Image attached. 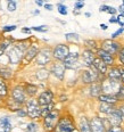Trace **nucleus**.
I'll use <instances>...</instances> for the list:
<instances>
[{
    "instance_id": "nucleus-1",
    "label": "nucleus",
    "mask_w": 124,
    "mask_h": 132,
    "mask_svg": "<svg viewBox=\"0 0 124 132\" xmlns=\"http://www.w3.org/2000/svg\"><path fill=\"white\" fill-rule=\"evenodd\" d=\"M75 126H74V122L71 117H62L57 125L55 126L54 132H73Z\"/></svg>"
},
{
    "instance_id": "nucleus-2",
    "label": "nucleus",
    "mask_w": 124,
    "mask_h": 132,
    "mask_svg": "<svg viewBox=\"0 0 124 132\" xmlns=\"http://www.w3.org/2000/svg\"><path fill=\"white\" fill-rule=\"evenodd\" d=\"M26 114L29 115L31 119H37L41 115V108L39 103L35 100H30L26 104Z\"/></svg>"
},
{
    "instance_id": "nucleus-3",
    "label": "nucleus",
    "mask_w": 124,
    "mask_h": 132,
    "mask_svg": "<svg viewBox=\"0 0 124 132\" xmlns=\"http://www.w3.org/2000/svg\"><path fill=\"white\" fill-rule=\"evenodd\" d=\"M57 123H58V112L57 111H52L48 116L45 117V121H43V125H45L46 130H52V129H55Z\"/></svg>"
},
{
    "instance_id": "nucleus-4",
    "label": "nucleus",
    "mask_w": 124,
    "mask_h": 132,
    "mask_svg": "<svg viewBox=\"0 0 124 132\" xmlns=\"http://www.w3.org/2000/svg\"><path fill=\"white\" fill-rule=\"evenodd\" d=\"M101 49L111 55H115L120 53V43L115 42L113 40H105L101 45Z\"/></svg>"
},
{
    "instance_id": "nucleus-5",
    "label": "nucleus",
    "mask_w": 124,
    "mask_h": 132,
    "mask_svg": "<svg viewBox=\"0 0 124 132\" xmlns=\"http://www.w3.org/2000/svg\"><path fill=\"white\" fill-rule=\"evenodd\" d=\"M68 54H70L68 47L65 46V45H58L54 49V53H52L55 58L58 59V60H63V62H64V59L68 56Z\"/></svg>"
},
{
    "instance_id": "nucleus-6",
    "label": "nucleus",
    "mask_w": 124,
    "mask_h": 132,
    "mask_svg": "<svg viewBox=\"0 0 124 132\" xmlns=\"http://www.w3.org/2000/svg\"><path fill=\"white\" fill-rule=\"evenodd\" d=\"M120 84L118 82L112 81V80H107V81H104L103 83V91H106L107 95H113L112 92H115V95L117 93L118 89H120Z\"/></svg>"
},
{
    "instance_id": "nucleus-7",
    "label": "nucleus",
    "mask_w": 124,
    "mask_h": 132,
    "mask_svg": "<svg viewBox=\"0 0 124 132\" xmlns=\"http://www.w3.org/2000/svg\"><path fill=\"white\" fill-rule=\"evenodd\" d=\"M123 120V115L120 109H114L108 117V122L111 123L112 126H120Z\"/></svg>"
},
{
    "instance_id": "nucleus-8",
    "label": "nucleus",
    "mask_w": 124,
    "mask_h": 132,
    "mask_svg": "<svg viewBox=\"0 0 124 132\" xmlns=\"http://www.w3.org/2000/svg\"><path fill=\"white\" fill-rule=\"evenodd\" d=\"M50 55L51 53L49 49H42V50H40L37 56V64H39L41 66L48 64L50 62Z\"/></svg>"
},
{
    "instance_id": "nucleus-9",
    "label": "nucleus",
    "mask_w": 124,
    "mask_h": 132,
    "mask_svg": "<svg viewBox=\"0 0 124 132\" xmlns=\"http://www.w3.org/2000/svg\"><path fill=\"white\" fill-rule=\"evenodd\" d=\"M91 132H105V124L104 120L100 117H93L90 122Z\"/></svg>"
},
{
    "instance_id": "nucleus-10",
    "label": "nucleus",
    "mask_w": 124,
    "mask_h": 132,
    "mask_svg": "<svg viewBox=\"0 0 124 132\" xmlns=\"http://www.w3.org/2000/svg\"><path fill=\"white\" fill-rule=\"evenodd\" d=\"M52 92L50 90H47V91H43L38 98V103H39L40 106H47V105H50L51 101H52Z\"/></svg>"
},
{
    "instance_id": "nucleus-11",
    "label": "nucleus",
    "mask_w": 124,
    "mask_h": 132,
    "mask_svg": "<svg viewBox=\"0 0 124 132\" xmlns=\"http://www.w3.org/2000/svg\"><path fill=\"white\" fill-rule=\"evenodd\" d=\"M8 57L10 59V63L13 64H17L22 58V50L20 49V47H14L9 51H8Z\"/></svg>"
},
{
    "instance_id": "nucleus-12",
    "label": "nucleus",
    "mask_w": 124,
    "mask_h": 132,
    "mask_svg": "<svg viewBox=\"0 0 124 132\" xmlns=\"http://www.w3.org/2000/svg\"><path fill=\"white\" fill-rule=\"evenodd\" d=\"M79 59V54L78 53H70L68 56L64 59V65L66 68H74L76 66V63H78Z\"/></svg>"
},
{
    "instance_id": "nucleus-13",
    "label": "nucleus",
    "mask_w": 124,
    "mask_h": 132,
    "mask_svg": "<svg viewBox=\"0 0 124 132\" xmlns=\"http://www.w3.org/2000/svg\"><path fill=\"white\" fill-rule=\"evenodd\" d=\"M65 65L64 63H57V64H54L51 68V72L56 78H58L59 80H63L64 78V73H65Z\"/></svg>"
},
{
    "instance_id": "nucleus-14",
    "label": "nucleus",
    "mask_w": 124,
    "mask_h": 132,
    "mask_svg": "<svg viewBox=\"0 0 124 132\" xmlns=\"http://www.w3.org/2000/svg\"><path fill=\"white\" fill-rule=\"evenodd\" d=\"M97 55L106 65H113L114 64V57H113V55L107 53V51L103 50V49H99V50L97 51Z\"/></svg>"
},
{
    "instance_id": "nucleus-15",
    "label": "nucleus",
    "mask_w": 124,
    "mask_h": 132,
    "mask_svg": "<svg viewBox=\"0 0 124 132\" xmlns=\"http://www.w3.org/2000/svg\"><path fill=\"white\" fill-rule=\"evenodd\" d=\"M13 98L17 104H23L25 101V95H24V91L22 90V88L16 87L13 90Z\"/></svg>"
},
{
    "instance_id": "nucleus-16",
    "label": "nucleus",
    "mask_w": 124,
    "mask_h": 132,
    "mask_svg": "<svg viewBox=\"0 0 124 132\" xmlns=\"http://www.w3.org/2000/svg\"><path fill=\"white\" fill-rule=\"evenodd\" d=\"M38 54H39V51H38V48L35 46H31L29 49H27V51L24 55V59L23 62L24 63H29L31 62V60L34 58V57L38 56Z\"/></svg>"
},
{
    "instance_id": "nucleus-17",
    "label": "nucleus",
    "mask_w": 124,
    "mask_h": 132,
    "mask_svg": "<svg viewBox=\"0 0 124 132\" xmlns=\"http://www.w3.org/2000/svg\"><path fill=\"white\" fill-rule=\"evenodd\" d=\"M92 66H93V68H95L96 71H98L100 74H106L107 73V65L105 64V63L100 58H99V57L95 59Z\"/></svg>"
},
{
    "instance_id": "nucleus-18",
    "label": "nucleus",
    "mask_w": 124,
    "mask_h": 132,
    "mask_svg": "<svg viewBox=\"0 0 124 132\" xmlns=\"http://www.w3.org/2000/svg\"><path fill=\"white\" fill-rule=\"evenodd\" d=\"M95 59H96V57H95V54L92 53V50L87 49V50L83 51V60L87 66H92Z\"/></svg>"
},
{
    "instance_id": "nucleus-19",
    "label": "nucleus",
    "mask_w": 124,
    "mask_h": 132,
    "mask_svg": "<svg viewBox=\"0 0 124 132\" xmlns=\"http://www.w3.org/2000/svg\"><path fill=\"white\" fill-rule=\"evenodd\" d=\"M82 80H83L84 83H92V82H96L97 75L91 71H84L82 74Z\"/></svg>"
},
{
    "instance_id": "nucleus-20",
    "label": "nucleus",
    "mask_w": 124,
    "mask_h": 132,
    "mask_svg": "<svg viewBox=\"0 0 124 132\" xmlns=\"http://www.w3.org/2000/svg\"><path fill=\"white\" fill-rule=\"evenodd\" d=\"M108 79L115 82L121 81V68H118V67L111 68V71L108 72Z\"/></svg>"
},
{
    "instance_id": "nucleus-21",
    "label": "nucleus",
    "mask_w": 124,
    "mask_h": 132,
    "mask_svg": "<svg viewBox=\"0 0 124 132\" xmlns=\"http://www.w3.org/2000/svg\"><path fill=\"white\" fill-rule=\"evenodd\" d=\"M98 98H99V100H100L101 103L112 104V105H114L116 101H118L115 95H107V93H104V95H100V96H99Z\"/></svg>"
},
{
    "instance_id": "nucleus-22",
    "label": "nucleus",
    "mask_w": 124,
    "mask_h": 132,
    "mask_svg": "<svg viewBox=\"0 0 124 132\" xmlns=\"http://www.w3.org/2000/svg\"><path fill=\"white\" fill-rule=\"evenodd\" d=\"M80 131L81 132H91V128H90V123L87 120V117H81L80 119Z\"/></svg>"
},
{
    "instance_id": "nucleus-23",
    "label": "nucleus",
    "mask_w": 124,
    "mask_h": 132,
    "mask_svg": "<svg viewBox=\"0 0 124 132\" xmlns=\"http://www.w3.org/2000/svg\"><path fill=\"white\" fill-rule=\"evenodd\" d=\"M90 93L93 97H99L101 95V91H103V84L100 83H92L91 89H90Z\"/></svg>"
},
{
    "instance_id": "nucleus-24",
    "label": "nucleus",
    "mask_w": 124,
    "mask_h": 132,
    "mask_svg": "<svg viewBox=\"0 0 124 132\" xmlns=\"http://www.w3.org/2000/svg\"><path fill=\"white\" fill-rule=\"evenodd\" d=\"M114 106L112 105V104H107V103H100V105H99V111L101 113H105V114H111V113L114 111Z\"/></svg>"
},
{
    "instance_id": "nucleus-25",
    "label": "nucleus",
    "mask_w": 124,
    "mask_h": 132,
    "mask_svg": "<svg viewBox=\"0 0 124 132\" xmlns=\"http://www.w3.org/2000/svg\"><path fill=\"white\" fill-rule=\"evenodd\" d=\"M0 124H1L2 128H4V132H9L12 130V124H10L8 117H4V119L0 120Z\"/></svg>"
},
{
    "instance_id": "nucleus-26",
    "label": "nucleus",
    "mask_w": 124,
    "mask_h": 132,
    "mask_svg": "<svg viewBox=\"0 0 124 132\" xmlns=\"http://www.w3.org/2000/svg\"><path fill=\"white\" fill-rule=\"evenodd\" d=\"M52 105L50 104V105H47V106H42V108H41V115H42L43 117L48 116L49 114L52 112Z\"/></svg>"
},
{
    "instance_id": "nucleus-27",
    "label": "nucleus",
    "mask_w": 124,
    "mask_h": 132,
    "mask_svg": "<svg viewBox=\"0 0 124 132\" xmlns=\"http://www.w3.org/2000/svg\"><path fill=\"white\" fill-rule=\"evenodd\" d=\"M7 95V87H6V83H5L4 79L0 78V96L1 97H5Z\"/></svg>"
},
{
    "instance_id": "nucleus-28",
    "label": "nucleus",
    "mask_w": 124,
    "mask_h": 132,
    "mask_svg": "<svg viewBox=\"0 0 124 132\" xmlns=\"http://www.w3.org/2000/svg\"><path fill=\"white\" fill-rule=\"evenodd\" d=\"M37 87L35 86H32V84H27L26 86V92H27V95H30V96H34L35 93H37Z\"/></svg>"
},
{
    "instance_id": "nucleus-29",
    "label": "nucleus",
    "mask_w": 124,
    "mask_h": 132,
    "mask_svg": "<svg viewBox=\"0 0 124 132\" xmlns=\"http://www.w3.org/2000/svg\"><path fill=\"white\" fill-rule=\"evenodd\" d=\"M115 96H116L117 100H124V86L120 87V89H118V91Z\"/></svg>"
},
{
    "instance_id": "nucleus-30",
    "label": "nucleus",
    "mask_w": 124,
    "mask_h": 132,
    "mask_svg": "<svg viewBox=\"0 0 124 132\" xmlns=\"http://www.w3.org/2000/svg\"><path fill=\"white\" fill-rule=\"evenodd\" d=\"M57 7H58L59 14H62V15H67V7L66 6H64L63 4H58L57 5Z\"/></svg>"
},
{
    "instance_id": "nucleus-31",
    "label": "nucleus",
    "mask_w": 124,
    "mask_h": 132,
    "mask_svg": "<svg viewBox=\"0 0 124 132\" xmlns=\"http://www.w3.org/2000/svg\"><path fill=\"white\" fill-rule=\"evenodd\" d=\"M38 130V125L35 123H30L26 128V132H37Z\"/></svg>"
},
{
    "instance_id": "nucleus-32",
    "label": "nucleus",
    "mask_w": 124,
    "mask_h": 132,
    "mask_svg": "<svg viewBox=\"0 0 124 132\" xmlns=\"http://www.w3.org/2000/svg\"><path fill=\"white\" fill-rule=\"evenodd\" d=\"M65 37L67 40H79V34H76V33H67V34H65Z\"/></svg>"
},
{
    "instance_id": "nucleus-33",
    "label": "nucleus",
    "mask_w": 124,
    "mask_h": 132,
    "mask_svg": "<svg viewBox=\"0 0 124 132\" xmlns=\"http://www.w3.org/2000/svg\"><path fill=\"white\" fill-rule=\"evenodd\" d=\"M8 45H9V41H4L2 43H0V56L4 54V51L7 49Z\"/></svg>"
},
{
    "instance_id": "nucleus-34",
    "label": "nucleus",
    "mask_w": 124,
    "mask_h": 132,
    "mask_svg": "<svg viewBox=\"0 0 124 132\" xmlns=\"http://www.w3.org/2000/svg\"><path fill=\"white\" fill-rule=\"evenodd\" d=\"M32 30H34V31H39V32H46V31H48V26H46V25L34 26V27H32Z\"/></svg>"
},
{
    "instance_id": "nucleus-35",
    "label": "nucleus",
    "mask_w": 124,
    "mask_h": 132,
    "mask_svg": "<svg viewBox=\"0 0 124 132\" xmlns=\"http://www.w3.org/2000/svg\"><path fill=\"white\" fill-rule=\"evenodd\" d=\"M8 10H9V12H15L16 10V2L15 1H8Z\"/></svg>"
},
{
    "instance_id": "nucleus-36",
    "label": "nucleus",
    "mask_w": 124,
    "mask_h": 132,
    "mask_svg": "<svg viewBox=\"0 0 124 132\" xmlns=\"http://www.w3.org/2000/svg\"><path fill=\"white\" fill-rule=\"evenodd\" d=\"M107 132H123V131L120 126H112V128H109L107 130Z\"/></svg>"
},
{
    "instance_id": "nucleus-37",
    "label": "nucleus",
    "mask_w": 124,
    "mask_h": 132,
    "mask_svg": "<svg viewBox=\"0 0 124 132\" xmlns=\"http://www.w3.org/2000/svg\"><path fill=\"white\" fill-rule=\"evenodd\" d=\"M117 23L120 24L121 26H124V15L121 14V15L117 16Z\"/></svg>"
},
{
    "instance_id": "nucleus-38",
    "label": "nucleus",
    "mask_w": 124,
    "mask_h": 132,
    "mask_svg": "<svg viewBox=\"0 0 124 132\" xmlns=\"http://www.w3.org/2000/svg\"><path fill=\"white\" fill-rule=\"evenodd\" d=\"M118 58H120V60L124 64V47L120 50V53H118Z\"/></svg>"
},
{
    "instance_id": "nucleus-39",
    "label": "nucleus",
    "mask_w": 124,
    "mask_h": 132,
    "mask_svg": "<svg viewBox=\"0 0 124 132\" xmlns=\"http://www.w3.org/2000/svg\"><path fill=\"white\" fill-rule=\"evenodd\" d=\"M123 32H124V27H122V29H120V30H117L116 32H115V33H113V34H112V39H114V38H116L117 35H120L121 33H123Z\"/></svg>"
},
{
    "instance_id": "nucleus-40",
    "label": "nucleus",
    "mask_w": 124,
    "mask_h": 132,
    "mask_svg": "<svg viewBox=\"0 0 124 132\" xmlns=\"http://www.w3.org/2000/svg\"><path fill=\"white\" fill-rule=\"evenodd\" d=\"M16 29L15 25H10V26H5L4 27V32H9V31H14Z\"/></svg>"
},
{
    "instance_id": "nucleus-41",
    "label": "nucleus",
    "mask_w": 124,
    "mask_h": 132,
    "mask_svg": "<svg viewBox=\"0 0 124 132\" xmlns=\"http://www.w3.org/2000/svg\"><path fill=\"white\" fill-rule=\"evenodd\" d=\"M1 71H4V72H6V73H2V75H4V76H7V78H9V76L12 75V72H10L9 70H1Z\"/></svg>"
},
{
    "instance_id": "nucleus-42",
    "label": "nucleus",
    "mask_w": 124,
    "mask_h": 132,
    "mask_svg": "<svg viewBox=\"0 0 124 132\" xmlns=\"http://www.w3.org/2000/svg\"><path fill=\"white\" fill-rule=\"evenodd\" d=\"M74 6H75V9H80V8H82L84 6V4H83V2H75V5H74Z\"/></svg>"
},
{
    "instance_id": "nucleus-43",
    "label": "nucleus",
    "mask_w": 124,
    "mask_h": 132,
    "mask_svg": "<svg viewBox=\"0 0 124 132\" xmlns=\"http://www.w3.org/2000/svg\"><path fill=\"white\" fill-rule=\"evenodd\" d=\"M107 13L112 14V15H114L115 13H116V9H115L114 7H108V10H107Z\"/></svg>"
},
{
    "instance_id": "nucleus-44",
    "label": "nucleus",
    "mask_w": 124,
    "mask_h": 132,
    "mask_svg": "<svg viewBox=\"0 0 124 132\" xmlns=\"http://www.w3.org/2000/svg\"><path fill=\"white\" fill-rule=\"evenodd\" d=\"M108 7L109 6H105V5H104V6L100 7V9H99V10H100V12H107V10H108Z\"/></svg>"
},
{
    "instance_id": "nucleus-45",
    "label": "nucleus",
    "mask_w": 124,
    "mask_h": 132,
    "mask_svg": "<svg viewBox=\"0 0 124 132\" xmlns=\"http://www.w3.org/2000/svg\"><path fill=\"white\" fill-rule=\"evenodd\" d=\"M17 114H18V115H20V116H22V117H24V116H25V115H26V113H25V112H24V111H22V109H20V111H18V112H17Z\"/></svg>"
},
{
    "instance_id": "nucleus-46",
    "label": "nucleus",
    "mask_w": 124,
    "mask_h": 132,
    "mask_svg": "<svg viewBox=\"0 0 124 132\" xmlns=\"http://www.w3.org/2000/svg\"><path fill=\"white\" fill-rule=\"evenodd\" d=\"M121 80L124 83V68H121Z\"/></svg>"
},
{
    "instance_id": "nucleus-47",
    "label": "nucleus",
    "mask_w": 124,
    "mask_h": 132,
    "mask_svg": "<svg viewBox=\"0 0 124 132\" xmlns=\"http://www.w3.org/2000/svg\"><path fill=\"white\" fill-rule=\"evenodd\" d=\"M87 43L88 45H91L92 48H96V42L95 41H87Z\"/></svg>"
},
{
    "instance_id": "nucleus-48",
    "label": "nucleus",
    "mask_w": 124,
    "mask_h": 132,
    "mask_svg": "<svg viewBox=\"0 0 124 132\" xmlns=\"http://www.w3.org/2000/svg\"><path fill=\"white\" fill-rule=\"evenodd\" d=\"M45 8L48 10H52V5H49V4H46L45 5Z\"/></svg>"
},
{
    "instance_id": "nucleus-49",
    "label": "nucleus",
    "mask_w": 124,
    "mask_h": 132,
    "mask_svg": "<svg viewBox=\"0 0 124 132\" xmlns=\"http://www.w3.org/2000/svg\"><path fill=\"white\" fill-rule=\"evenodd\" d=\"M109 22H111V23H117V17H114V16H113L111 20H109Z\"/></svg>"
},
{
    "instance_id": "nucleus-50",
    "label": "nucleus",
    "mask_w": 124,
    "mask_h": 132,
    "mask_svg": "<svg viewBox=\"0 0 124 132\" xmlns=\"http://www.w3.org/2000/svg\"><path fill=\"white\" fill-rule=\"evenodd\" d=\"M120 12H121V14H122V15H124V4L120 6Z\"/></svg>"
},
{
    "instance_id": "nucleus-51",
    "label": "nucleus",
    "mask_w": 124,
    "mask_h": 132,
    "mask_svg": "<svg viewBox=\"0 0 124 132\" xmlns=\"http://www.w3.org/2000/svg\"><path fill=\"white\" fill-rule=\"evenodd\" d=\"M22 32L23 33H31V29H23Z\"/></svg>"
},
{
    "instance_id": "nucleus-52",
    "label": "nucleus",
    "mask_w": 124,
    "mask_h": 132,
    "mask_svg": "<svg viewBox=\"0 0 124 132\" xmlns=\"http://www.w3.org/2000/svg\"><path fill=\"white\" fill-rule=\"evenodd\" d=\"M35 4H37L38 6H42L43 2H42V1H39V0H37V1H35Z\"/></svg>"
},
{
    "instance_id": "nucleus-53",
    "label": "nucleus",
    "mask_w": 124,
    "mask_h": 132,
    "mask_svg": "<svg viewBox=\"0 0 124 132\" xmlns=\"http://www.w3.org/2000/svg\"><path fill=\"white\" fill-rule=\"evenodd\" d=\"M120 111H121V113H122V115H123V119H124V106H122L120 108Z\"/></svg>"
},
{
    "instance_id": "nucleus-54",
    "label": "nucleus",
    "mask_w": 124,
    "mask_h": 132,
    "mask_svg": "<svg viewBox=\"0 0 124 132\" xmlns=\"http://www.w3.org/2000/svg\"><path fill=\"white\" fill-rule=\"evenodd\" d=\"M100 27L103 30H107V25H105V24H100Z\"/></svg>"
},
{
    "instance_id": "nucleus-55",
    "label": "nucleus",
    "mask_w": 124,
    "mask_h": 132,
    "mask_svg": "<svg viewBox=\"0 0 124 132\" xmlns=\"http://www.w3.org/2000/svg\"><path fill=\"white\" fill-rule=\"evenodd\" d=\"M0 72H1V71H0Z\"/></svg>"
},
{
    "instance_id": "nucleus-56",
    "label": "nucleus",
    "mask_w": 124,
    "mask_h": 132,
    "mask_svg": "<svg viewBox=\"0 0 124 132\" xmlns=\"http://www.w3.org/2000/svg\"><path fill=\"white\" fill-rule=\"evenodd\" d=\"M123 132H124V131H123Z\"/></svg>"
}]
</instances>
